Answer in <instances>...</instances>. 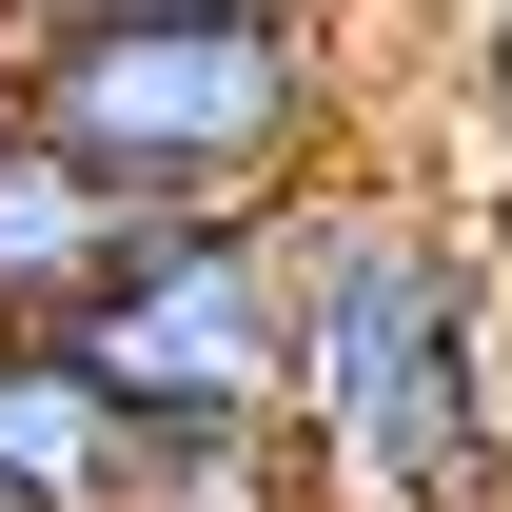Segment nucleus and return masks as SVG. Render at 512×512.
<instances>
[{
	"label": "nucleus",
	"instance_id": "obj_1",
	"mask_svg": "<svg viewBox=\"0 0 512 512\" xmlns=\"http://www.w3.org/2000/svg\"><path fill=\"white\" fill-rule=\"evenodd\" d=\"M296 414L355 493L394 512H493L512 473V355L473 316V256L434 217H375V197H335L296 217Z\"/></svg>",
	"mask_w": 512,
	"mask_h": 512
},
{
	"label": "nucleus",
	"instance_id": "obj_2",
	"mask_svg": "<svg viewBox=\"0 0 512 512\" xmlns=\"http://www.w3.org/2000/svg\"><path fill=\"white\" fill-rule=\"evenodd\" d=\"M335 119L316 20H99V40H20V138H60L79 178L158 197V217H276V178Z\"/></svg>",
	"mask_w": 512,
	"mask_h": 512
},
{
	"label": "nucleus",
	"instance_id": "obj_3",
	"mask_svg": "<svg viewBox=\"0 0 512 512\" xmlns=\"http://www.w3.org/2000/svg\"><path fill=\"white\" fill-rule=\"evenodd\" d=\"M99 394H119L138 434H178V414H296V217H197L158 237L99 296Z\"/></svg>",
	"mask_w": 512,
	"mask_h": 512
},
{
	"label": "nucleus",
	"instance_id": "obj_4",
	"mask_svg": "<svg viewBox=\"0 0 512 512\" xmlns=\"http://www.w3.org/2000/svg\"><path fill=\"white\" fill-rule=\"evenodd\" d=\"M158 237H197V217L79 178L60 138H0V335H99V296H119Z\"/></svg>",
	"mask_w": 512,
	"mask_h": 512
},
{
	"label": "nucleus",
	"instance_id": "obj_5",
	"mask_svg": "<svg viewBox=\"0 0 512 512\" xmlns=\"http://www.w3.org/2000/svg\"><path fill=\"white\" fill-rule=\"evenodd\" d=\"M0 512H138V414L79 335H0Z\"/></svg>",
	"mask_w": 512,
	"mask_h": 512
},
{
	"label": "nucleus",
	"instance_id": "obj_6",
	"mask_svg": "<svg viewBox=\"0 0 512 512\" xmlns=\"http://www.w3.org/2000/svg\"><path fill=\"white\" fill-rule=\"evenodd\" d=\"M138 512H296V414H178V434H138Z\"/></svg>",
	"mask_w": 512,
	"mask_h": 512
},
{
	"label": "nucleus",
	"instance_id": "obj_7",
	"mask_svg": "<svg viewBox=\"0 0 512 512\" xmlns=\"http://www.w3.org/2000/svg\"><path fill=\"white\" fill-rule=\"evenodd\" d=\"M20 40H99V20H316V0H0Z\"/></svg>",
	"mask_w": 512,
	"mask_h": 512
},
{
	"label": "nucleus",
	"instance_id": "obj_8",
	"mask_svg": "<svg viewBox=\"0 0 512 512\" xmlns=\"http://www.w3.org/2000/svg\"><path fill=\"white\" fill-rule=\"evenodd\" d=\"M0 138H20V60H0Z\"/></svg>",
	"mask_w": 512,
	"mask_h": 512
}]
</instances>
